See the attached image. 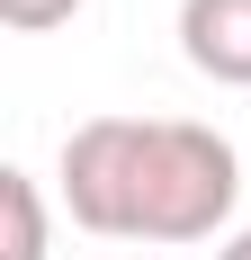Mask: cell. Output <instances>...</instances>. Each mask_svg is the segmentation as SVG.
<instances>
[{"label":"cell","mask_w":251,"mask_h":260,"mask_svg":"<svg viewBox=\"0 0 251 260\" xmlns=\"http://www.w3.org/2000/svg\"><path fill=\"white\" fill-rule=\"evenodd\" d=\"M242 198V161L198 117H90L63 135V207L108 242H206Z\"/></svg>","instance_id":"cell-1"},{"label":"cell","mask_w":251,"mask_h":260,"mask_svg":"<svg viewBox=\"0 0 251 260\" xmlns=\"http://www.w3.org/2000/svg\"><path fill=\"white\" fill-rule=\"evenodd\" d=\"M179 54L206 81L251 90V0H179Z\"/></svg>","instance_id":"cell-2"},{"label":"cell","mask_w":251,"mask_h":260,"mask_svg":"<svg viewBox=\"0 0 251 260\" xmlns=\"http://www.w3.org/2000/svg\"><path fill=\"white\" fill-rule=\"evenodd\" d=\"M0 260H45V198L27 171H0Z\"/></svg>","instance_id":"cell-3"},{"label":"cell","mask_w":251,"mask_h":260,"mask_svg":"<svg viewBox=\"0 0 251 260\" xmlns=\"http://www.w3.org/2000/svg\"><path fill=\"white\" fill-rule=\"evenodd\" d=\"M63 18H81V0H0V27H18V36H45Z\"/></svg>","instance_id":"cell-4"},{"label":"cell","mask_w":251,"mask_h":260,"mask_svg":"<svg viewBox=\"0 0 251 260\" xmlns=\"http://www.w3.org/2000/svg\"><path fill=\"white\" fill-rule=\"evenodd\" d=\"M215 260H251V234H233V242H225V251H215Z\"/></svg>","instance_id":"cell-5"},{"label":"cell","mask_w":251,"mask_h":260,"mask_svg":"<svg viewBox=\"0 0 251 260\" xmlns=\"http://www.w3.org/2000/svg\"><path fill=\"white\" fill-rule=\"evenodd\" d=\"M125 260H152V251H125Z\"/></svg>","instance_id":"cell-6"}]
</instances>
